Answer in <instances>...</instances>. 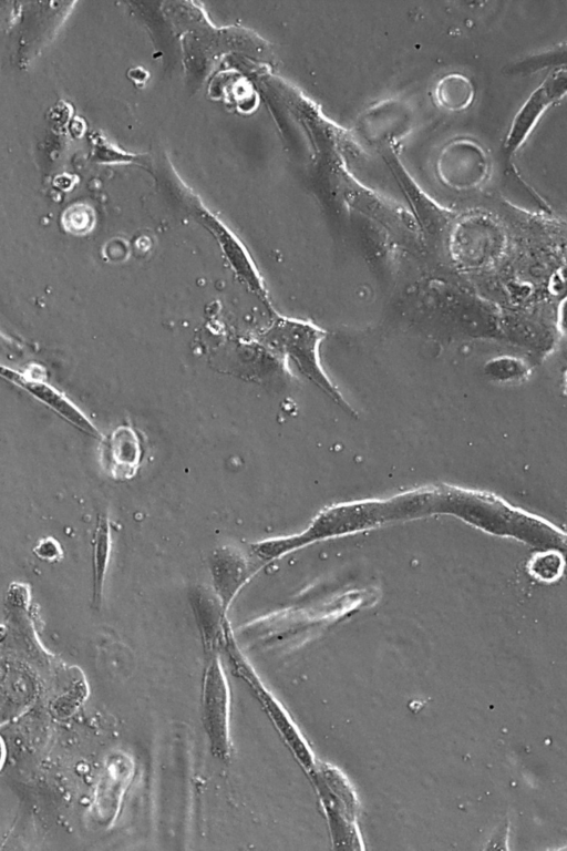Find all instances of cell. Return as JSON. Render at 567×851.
<instances>
[{
	"label": "cell",
	"instance_id": "9c48e42d",
	"mask_svg": "<svg viewBox=\"0 0 567 851\" xmlns=\"http://www.w3.org/2000/svg\"><path fill=\"white\" fill-rule=\"evenodd\" d=\"M141 445L134 431L120 427L111 435L104 452V465L116 480L132 479L141 463Z\"/></svg>",
	"mask_w": 567,
	"mask_h": 851
},
{
	"label": "cell",
	"instance_id": "ba28073f",
	"mask_svg": "<svg viewBox=\"0 0 567 851\" xmlns=\"http://www.w3.org/2000/svg\"><path fill=\"white\" fill-rule=\"evenodd\" d=\"M1 376L30 393L75 429L93 438H102L99 429L81 409L52 386L6 367L1 368Z\"/></svg>",
	"mask_w": 567,
	"mask_h": 851
},
{
	"label": "cell",
	"instance_id": "7a4b0ae2",
	"mask_svg": "<svg viewBox=\"0 0 567 851\" xmlns=\"http://www.w3.org/2000/svg\"><path fill=\"white\" fill-rule=\"evenodd\" d=\"M417 513L419 501L415 492L385 502L343 504L318 516L306 533L296 539L264 541L257 543L256 548L262 560H270L312 540L359 531L370 525Z\"/></svg>",
	"mask_w": 567,
	"mask_h": 851
},
{
	"label": "cell",
	"instance_id": "277c9868",
	"mask_svg": "<svg viewBox=\"0 0 567 851\" xmlns=\"http://www.w3.org/2000/svg\"><path fill=\"white\" fill-rule=\"evenodd\" d=\"M275 346L282 350L307 379L318 386L340 406L348 404L326 377L318 356L322 332L302 321L281 320L275 326Z\"/></svg>",
	"mask_w": 567,
	"mask_h": 851
},
{
	"label": "cell",
	"instance_id": "52a82bcc",
	"mask_svg": "<svg viewBox=\"0 0 567 851\" xmlns=\"http://www.w3.org/2000/svg\"><path fill=\"white\" fill-rule=\"evenodd\" d=\"M209 571L212 589L227 612L252 574L250 563L238 548L223 545L213 551Z\"/></svg>",
	"mask_w": 567,
	"mask_h": 851
},
{
	"label": "cell",
	"instance_id": "30bf717a",
	"mask_svg": "<svg viewBox=\"0 0 567 851\" xmlns=\"http://www.w3.org/2000/svg\"><path fill=\"white\" fill-rule=\"evenodd\" d=\"M132 761L126 755H117L109 759L99 782L95 798V808L106 799L102 809L97 812L103 823L114 819L123 791L132 776Z\"/></svg>",
	"mask_w": 567,
	"mask_h": 851
},
{
	"label": "cell",
	"instance_id": "8fae6325",
	"mask_svg": "<svg viewBox=\"0 0 567 851\" xmlns=\"http://www.w3.org/2000/svg\"><path fill=\"white\" fill-rule=\"evenodd\" d=\"M112 551V532L107 514L100 513L92 540V605L100 609Z\"/></svg>",
	"mask_w": 567,
	"mask_h": 851
},
{
	"label": "cell",
	"instance_id": "7c38bea8",
	"mask_svg": "<svg viewBox=\"0 0 567 851\" xmlns=\"http://www.w3.org/2000/svg\"><path fill=\"white\" fill-rule=\"evenodd\" d=\"M567 68V42L548 50L527 55L508 64L504 72L508 75H527L543 70Z\"/></svg>",
	"mask_w": 567,
	"mask_h": 851
},
{
	"label": "cell",
	"instance_id": "5bb4252c",
	"mask_svg": "<svg viewBox=\"0 0 567 851\" xmlns=\"http://www.w3.org/2000/svg\"><path fill=\"white\" fill-rule=\"evenodd\" d=\"M565 564L561 552L557 550H543L529 560L527 568L536 578L544 582H553L561 576Z\"/></svg>",
	"mask_w": 567,
	"mask_h": 851
},
{
	"label": "cell",
	"instance_id": "2e32d148",
	"mask_svg": "<svg viewBox=\"0 0 567 851\" xmlns=\"http://www.w3.org/2000/svg\"><path fill=\"white\" fill-rule=\"evenodd\" d=\"M563 389H564V393L567 396V369L565 370L564 377H563Z\"/></svg>",
	"mask_w": 567,
	"mask_h": 851
},
{
	"label": "cell",
	"instance_id": "4fadbf2b",
	"mask_svg": "<svg viewBox=\"0 0 567 851\" xmlns=\"http://www.w3.org/2000/svg\"><path fill=\"white\" fill-rule=\"evenodd\" d=\"M484 373L497 383H517L528 378L530 369L523 359L502 355L485 363Z\"/></svg>",
	"mask_w": 567,
	"mask_h": 851
},
{
	"label": "cell",
	"instance_id": "6da1fadb",
	"mask_svg": "<svg viewBox=\"0 0 567 851\" xmlns=\"http://www.w3.org/2000/svg\"><path fill=\"white\" fill-rule=\"evenodd\" d=\"M447 513L493 535L567 552V533L502 498L461 488L432 490V513Z\"/></svg>",
	"mask_w": 567,
	"mask_h": 851
},
{
	"label": "cell",
	"instance_id": "9a60e30c",
	"mask_svg": "<svg viewBox=\"0 0 567 851\" xmlns=\"http://www.w3.org/2000/svg\"><path fill=\"white\" fill-rule=\"evenodd\" d=\"M33 553L38 558L48 563H56L63 557L61 544L51 536L39 540L33 547Z\"/></svg>",
	"mask_w": 567,
	"mask_h": 851
},
{
	"label": "cell",
	"instance_id": "8992f818",
	"mask_svg": "<svg viewBox=\"0 0 567 851\" xmlns=\"http://www.w3.org/2000/svg\"><path fill=\"white\" fill-rule=\"evenodd\" d=\"M228 664L233 673L249 686L254 695L268 712L270 719L279 729L282 737L286 738L287 744H289V746L292 748L300 763L310 770L313 766V758L307 747V744L298 732L296 726L286 715L285 710L280 708V705L260 683L259 678L247 663L241 652H237L230 655L228 658Z\"/></svg>",
	"mask_w": 567,
	"mask_h": 851
},
{
	"label": "cell",
	"instance_id": "3957f363",
	"mask_svg": "<svg viewBox=\"0 0 567 851\" xmlns=\"http://www.w3.org/2000/svg\"><path fill=\"white\" fill-rule=\"evenodd\" d=\"M200 714L212 755L228 761L231 751L230 690L219 654L205 655Z\"/></svg>",
	"mask_w": 567,
	"mask_h": 851
},
{
	"label": "cell",
	"instance_id": "5b68a950",
	"mask_svg": "<svg viewBox=\"0 0 567 851\" xmlns=\"http://www.w3.org/2000/svg\"><path fill=\"white\" fill-rule=\"evenodd\" d=\"M567 95V68L551 70L515 114L502 145L508 163L549 106Z\"/></svg>",
	"mask_w": 567,
	"mask_h": 851
}]
</instances>
